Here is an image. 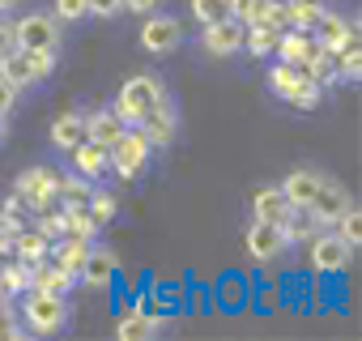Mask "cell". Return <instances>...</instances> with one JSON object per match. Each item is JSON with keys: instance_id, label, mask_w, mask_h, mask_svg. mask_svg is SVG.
<instances>
[{"instance_id": "cell-1", "label": "cell", "mask_w": 362, "mask_h": 341, "mask_svg": "<svg viewBox=\"0 0 362 341\" xmlns=\"http://www.w3.org/2000/svg\"><path fill=\"white\" fill-rule=\"evenodd\" d=\"M69 316H73V307L60 294H47V290L18 294V320L26 324L30 337H56V333H64L69 328Z\"/></svg>"}, {"instance_id": "cell-2", "label": "cell", "mask_w": 362, "mask_h": 341, "mask_svg": "<svg viewBox=\"0 0 362 341\" xmlns=\"http://www.w3.org/2000/svg\"><path fill=\"white\" fill-rule=\"evenodd\" d=\"M162 94H166V86H162L153 73H136V77H128V81L119 86V94L111 98V111L124 120V128H136Z\"/></svg>"}, {"instance_id": "cell-3", "label": "cell", "mask_w": 362, "mask_h": 341, "mask_svg": "<svg viewBox=\"0 0 362 341\" xmlns=\"http://www.w3.org/2000/svg\"><path fill=\"white\" fill-rule=\"evenodd\" d=\"M107 158H111V170H115L119 180L136 184L145 170H149V162H153V145L145 141L141 128H124V132L107 145Z\"/></svg>"}, {"instance_id": "cell-4", "label": "cell", "mask_w": 362, "mask_h": 341, "mask_svg": "<svg viewBox=\"0 0 362 341\" xmlns=\"http://www.w3.org/2000/svg\"><path fill=\"white\" fill-rule=\"evenodd\" d=\"M13 35H18V47H52V52L64 47V26L56 22L52 9H22L13 18Z\"/></svg>"}, {"instance_id": "cell-5", "label": "cell", "mask_w": 362, "mask_h": 341, "mask_svg": "<svg viewBox=\"0 0 362 341\" xmlns=\"http://www.w3.org/2000/svg\"><path fill=\"white\" fill-rule=\"evenodd\" d=\"M13 192L30 205V214H43V209H60V175L52 166H26Z\"/></svg>"}, {"instance_id": "cell-6", "label": "cell", "mask_w": 362, "mask_h": 341, "mask_svg": "<svg viewBox=\"0 0 362 341\" xmlns=\"http://www.w3.org/2000/svg\"><path fill=\"white\" fill-rule=\"evenodd\" d=\"M136 43H141V52H149V56H170L179 43H184V22H179L175 13L153 9V13H145V22H141V30H136Z\"/></svg>"}, {"instance_id": "cell-7", "label": "cell", "mask_w": 362, "mask_h": 341, "mask_svg": "<svg viewBox=\"0 0 362 341\" xmlns=\"http://www.w3.org/2000/svg\"><path fill=\"white\" fill-rule=\"evenodd\" d=\"M307 256H311V269L315 273H345L349 269V260H354V248L332 231V226H324V231H315L311 235V248H307Z\"/></svg>"}, {"instance_id": "cell-8", "label": "cell", "mask_w": 362, "mask_h": 341, "mask_svg": "<svg viewBox=\"0 0 362 341\" xmlns=\"http://www.w3.org/2000/svg\"><path fill=\"white\" fill-rule=\"evenodd\" d=\"M136 128L145 132V141H149L153 149H170V145L179 141V107H175V98H170V94H162Z\"/></svg>"}, {"instance_id": "cell-9", "label": "cell", "mask_w": 362, "mask_h": 341, "mask_svg": "<svg viewBox=\"0 0 362 341\" xmlns=\"http://www.w3.org/2000/svg\"><path fill=\"white\" fill-rule=\"evenodd\" d=\"M197 43H201L205 56H214V60H230V56L243 52V22H235V18L209 22V26H201Z\"/></svg>"}, {"instance_id": "cell-10", "label": "cell", "mask_w": 362, "mask_h": 341, "mask_svg": "<svg viewBox=\"0 0 362 341\" xmlns=\"http://www.w3.org/2000/svg\"><path fill=\"white\" fill-rule=\"evenodd\" d=\"M311 39L324 47V52H345L349 43H358V22L354 18H341V13H332V9H324L320 13V22H315V30H311Z\"/></svg>"}, {"instance_id": "cell-11", "label": "cell", "mask_w": 362, "mask_h": 341, "mask_svg": "<svg viewBox=\"0 0 362 341\" xmlns=\"http://www.w3.org/2000/svg\"><path fill=\"white\" fill-rule=\"evenodd\" d=\"M115 269H119V256H115L111 248L90 243V252H86V260H81V269H77V286H86V290H107L111 277H115Z\"/></svg>"}, {"instance_id": "cell-12", "label": "cell", "mask_w": 362, "mask_h": 341, "mask_svg": "<svg viewBox=\"0 0 362 341\" xmlns=\"http://www.w3.org/2000/svg\"><path fill=\"white\" fill-rule=\"evenodd\" d=\"M345 205H349L345 188H341V184H332V180H324V188L307 201V209H303V214H307V222H311L315 231H324V226H332V222L341 218V209H345Z\"/></svg>"}, {"instance_id": "cell-13", "label": "cell", "mask_w": 362, "mask_h": 341, "mask_svg": "<svg viewBox=\"0 0 362 341\" xmlns=\"http://www.w3.org/2000/svg\"><path fill=\"white\" fill-rule=\"evenodd\" d=\"M324 180H328V175H324V170H315V166H294L277 188H281V197H286L290 209H307V201L324 188Z\"/></svg>"}, {"instance_id": "cell-14", "label": "cell", "mask_w": 362, "mask_h": 341, "mask_svg": "<svg viewBox=\"0 0 362 341\" xmlns=\"http://www.w3.org/2000/svg\"><path fill=\"white\" fill-rule=\"evenodd\" d=\"M69 166L77 170V175H86V180H103L107 170H111V158H107V145H98V141H77L73 149H69Z\"/></svg>"}, {"instance_id": "cell-15", "label": "cell", "mask_w": 362, "mask_h": 341, "mask_svg": "<svg viewBox=\"0 0 362 341\" xmlns=\"http://www.w3.org/2000/svg\"><path fill=\"white\" fill-rule=\"evenodd\" d=\"M47 141H52V149H60V154H69L77 141H86V107L60 111V115L52 120V128H47Z\"/></svg>"}, {"instance_id": "cell-16", "label": "cell", "mask_w": 362, "mask_h": 341, "mask_svg": "<svg viewBox=\"0 0 362 341\" xmlns=\"http://www.w3.org/2000/svg\"><path fill=\"white\" fill-rule=\"evenodd\" d=\"M243 243H247V256H252V260H260V265H273V260L286 252V248H281V235H277V226H269V222H256V218H252V226H247Z\"/></svg>"}, {"instance_id": "cell-17", "label": "cell", "mask_w": 362, "mask_h": 341, "mask_svg": "<svg viewBox=\"0 0 362 341\" xmlns=\"http://www.w3.org/2000/svg\"><path fill=\"white\" fill-rule=\"evenodd\" d=\"M286 214H290V205H286V197H281L277 184H260V188L252 192V218H256V222L277 226V222H286Z\"/></svg>"}, {"instance_id": "cell-18", "label": "cell", "mask_w": 362, "mask_h": 341, "mask_svg": "<svg viewBox=\"0 0 362 341\" xmlns=\"http://www.w3.org/2000/svg\"><path fill=\"white\" fill-rule=\"evenodd\" d=\"M30 290H47V294L69 299L77 290V273L64 269V265H56V260H43V265H35V286Z\"/></svg>"}, {"instance_id": "cell-19", "label": "cell", "mask_w": 362, "mask_h": 341, "mask_svg": "<svg viewBox=\"0 0 362 341\" xmlns=\"http://www.w3.org/2000/svg\"><path fill=\"white\" fill-rule=\"evenodd\" d=\"M311 47H315V39H311V30H294V26H286V30L277 35V47H273V60H286V64H298V69H303V60L311 56Z\"/></svg>"}, {"instance_id": "cell-20", "label": "cell", "mask_w": 362, "mask_h": 341, "mask_svg": "<svg viewBox=\"0 0 362 341\" xmlns=\"http://www.w3.org/2000/svg\"><path fill=\"white\" fill-rule=\"evenodd\" d=\"M119 132H124V120H119L111 107H86V141L111 145Z\"/></svg>"}, {"instance_id": "cell-21", "label": "cell", "mask_w": 362, "mask_h": 341, "mask_svg": "<svg viewBox=\"0 0 362 341\" xmlns=\"http://www.w3.org/2000/svg\"><path fill=\"white\" fill-rule=\"evenodd\" d=\"M30 286H35V265H26V260H18V256H5V260H0V294L18 299V294H26Z\"/></svg>"}, {"instance_id": "cell-22", "label": "cell", "mask_w": 362, "mask_h": 341, "mask_svg": "<svg viewBox=\"0 0 362 341\" xmlns=\"http://www.w3.org/2000/svg\"><path fill=\"white\" fill-rule=\"evenodd\" d=\"M13 256L26 260V265H43V260L52 256V239H43L35 226H22V231L13 235Z\"/></svg>"}, {"instance_id": "cell-23", "label": "cell", "mask_w": 362, "mask_h": 341, "mask_svg": "<svg viewBox=\"0 0 362 341\" xmlns=\"http://www.w3.org/2000/svg\"><path fill=\"white\" fill-rule=\"evenodd\" d=\"M115 337H119V341H145V337H153V328H149V307H124L119 320H115Z\"/></svg>"}, {"instance_id": "cell-24", "label": "cell", "mask_w": 362, "mask_h": 341, "mask_svg": "<svg viewBox=\"0 0 362 341\" xmlns=\"http://www.w3.org/2000/svg\"><path fill=\"white\" fill-rule=\"evenodd\" d=\"M277 35H281V30H269V26H260V22H247V26H243V52L256 56V60H269L273 47H277Z\"/></svg>"}, {"instance_id": "cell-25", "label": "cell", "mask_w": 362, "mask_h": 341, "mask_svg": "<svg viewBox=\"0 0 362 341\" xmlns=\"http://www.w3.org/2000/svg\"><path fill=\"white\" fill-rule=\"evenodd\" d=\"M324 9H328L324 0H286V26H294V30H315V22H320Z\"/></svg>"}, {"instance_id": "cell-26", "label": "cell", "mask_w": 362, "mask_h": 341, "mask_svg": "<svg viewBox=\"0 0 362 341\" xmlns=\"http://www.w3.org/2000/svg\"><path fill=\"white\" fill-rule=\"evenodd\" d=\"M22 56H26V69H30L35 86L39 81H52L56 69H60V52H52V47H22Z\"/></svg>"}, {"instance_id": "cell-27", "label": "cell", "mask_w": 362, "mask_h": 341, "mask_svg": "<svg viewBox=\"0 0 362 341\" xmlns=\"http://www.w3.org/2000/svg\"><path fill=\"white\" fill-rule=\"evenodd\" d=\"M303 73H307L311 81H320L324 90H328V86H337V60H332V52H324V47L315 43V47H311V56L303 60Z\"/></svg>"}, {"instance_id": "cell-28", "label": "cell", "mask_w": 362, "mask_h": 341, "mask_svg": "<svg viewBox=\"0 0 362 341\" xmlns=\"http://www.w3.org/2000/svg\"><path fill=\"white\" fill-rule=\"evenodd\" d=\"M86 209H90V218L98 222V226H111L115 218H119V197L115 192H107V188H98L94 184V192L86 197Z\"/></svg>"}, {"instance_id": "cell-29", "label": "cell", "mask_w": 362, "mask_h": 341, "mask_svg": "<svg viewBox=\"0 0 362 341\" xmlns=\"http://www.w3.org/2000/svg\"><path fill=\"white\" fill-rule=\"evenodd\" d=\"M281 103H290L294 111H315V107L324 103V86H320V81H311V77L303 73V77H298V86H294Z\"/></svg>"}, {"instance_id": "cell-30", "label": "cell", "mask_w": 362, "mask_h": 341, "mask_svg": "<svg viewBox=\"0 0 362 341\" xmlns=\"http://www.w3.org/2000/svg\"><path fill=\"white\" fill-rule=\"evenodd\" d=\"M60 214H64V235H81V239H94L103 226L90 218V209L86 205H60Z\"/></svg>"}, {"instance_id": "cell-31", "label": "cell", "mask_w": 362, "mask_h": 341, "mask_svg": "<svg viewBox=\"0 0 362 341\" xmlns=\"http://www.w3.org/2000/svg\"><path fill=\"white\" fill-rule=\"evenodd\" d=\"M298 77H303V69H298V64L273 60V69H269V77H264V81H269V90H273L277 98H286V94H290V90L298 86Z\"/></svg>"}, {"instance_id": "cell-32", "label": "cell", "mask_w": 362, "mask_h": 341, "mask_svg": "<svg viewBox=\"0 0 362 341\" xmlns=\"http://www.w3.org/2000/svg\"><path fill=\"white\" fill-rule=\"evenodd\" d=\"M94 192V180L77 175V170H69V175H60V205H86V197Z\"/></svg>"}, {"instance_id": "cell-33", "label": "cell", "mask_w": 362, "mask_h": 341, "mask_svg": "<svg viewBox=\"0 0 362 341\" xmlns=\"http://www.w3.org/2000/svg\"><path fill=\"white\" fill-rule=\"evenodd\" d=\"M332 60H337V81H349V86L362 81V47H358V43H349V47L337 52Z\"/></svg>"}, {"instance_id": "cell-34", "label": "cell", "mask_w": 362, "mask_h": 341, "mask_svg": "<svg viewBox=\"0 0 362 341\" xmlns=\"http://www.w3.org/2000/svg\"><path fill=\"white\" fill-rule=\"evenodd\" d=\"M0 77H5V81H13L18 90L35 86V77H30V69H26V56H22V47H18V52H9L5 60H0Z\"/></svg>"}, {"instance_id": "cell-35", "label": "cell", "mask_w": 362, "mask_h": 341, "mask_svg": "<svg viewBox=\"0 0 362 341\" xmlns=\"http://www.w3.org/2000/svg\"><path fill=\"white\" fill-rule=\"evenodd\" d=\"M332 231H337L349 248H358V243H362V214H358V205H345L341 218L332 222Z\"/></svg>"}, {"instance_id": "cell-36", "label": "cell", "mask_w": 362, "mask_h": 341, "mask_svg": "<svg viewBox=\"0 0 362 341\" xmlns=\"http://www.w3.org/2000/svg\"><path fill=\"white\" fill-rule=\"evenodd\" d=\"M188 9H192L197 26H209V22L230 18V5H226V0H188Z\"/></svg>"}, {"instance_id": "cell-37", "label": "cell", "mask_w": 362, "mask_h": 341, "mask_svg": "<svg viewBox=\"0 0 362 341\" xmlns=\"http://www.w3.org/2000/svg\"><path fill=\"white\" fill-rule=\"evenodd\" d=\"M52 13L60 26H77L90 18V0H52Z\"/></svg>"}, {"instance_id": "cell-38", "label": "cell", "mask_w": 362, "mask_h": 341, "mask_svg": "<svg viewBox=\"0 0 362 341\" xmlns=\"http://www.w3.org/2000/svg\"><path fill=\"white\" fill-rule=\"evenodd\" d=\"M252 22H260L269 30H286V0H260Z\"/></svg>"}, {"instance_id": "cell-39", "label": "cell", "mask_w": 362, "mask_h": 341, "mask_svg": "<svg viewBox=\"0 0 362 341\" xmlns=\"http://www.w3.org/2000/svg\"><path fill=\"white\" fill-rule=\"evenodd\" d=\"M30 226H35L43 239H52V243H56V239L64 235V214H60V209H43V214H35V222H30Z\"/></svg>"}, {"instance_id": "cell-40", "label": "cell", "mask_w": 362, "mask_h": 341, "mask_svg": "<svg viewBox=\"0 0 362 341\" xmlns=\"http://www.w3.org/2000/svg\"><path fill=\"white\" fill-rule=\"evenodd\" d=\"M124 13V0H90V18L98 22H115Z\"/></svg>"}, {"instance_id": "cell-41", "label": "cell", "mask_w": 362, "mask_h": 341, "mask_svg": "<svg viewBox=\"0 0 362 341\" xmlns=\"http://www.w3.org/2000/svg\"><path fill=\"white\" fill-rule=\"evenodd\" d=\"M18 103H22V90H18L13 81L0 77V115H13V111H18Z\"/></svg>"}, {"instance_id": "cell-42", "label": "cell", "mask_w": 362, "mask_h": 341, "mask_svg": "<svg viewBox=\"0 0 362 341\" xmlns=\"http://www.w3.org/2000/svg\"><path fill=\"white\" fill-rule=\"evenodd\" d=\"M226 5H230V18L247 26V22L256 18V5H260V0H226Z\"/></svg>"}, {"instance_id": "cell-43", "label": "cell", "mask_w": 362, "mask_h": 341, "mask_svg": "<svg viewBox=\"0 0 362 341\" xmlns=\"http://www.w3.org/2000/svg\"><path fill=\"white\" fill-rule=\"evenodd\" d=\"M9 52H18V35H13V22L0 18V60H5Z\"/></svg>"}, {"instance_id": "cell-44", "label": "cell", "mask_w": 362, "mask_h": 341, "mask_svg": "<svg viewBox=\"0 0 362 341\" xmlns=\"http://www.w3.org/2000/svg\"><path fill=\"white\" fill-rule=\"evenodd\" d=\"M153 9H162V0H124V13H136V18H145Z\"/></svg>"}, {"instance_id": "cell-45", "label": "cell", "mask_w": 362, "mask_h": 341, "mask_svg": "<svg viewBox=\"0 0 362 341\" xmlns=\"http://www.w3.org/2000/svg\"><path fill=\"white\" fill-rule=\"evenodd\" d=\"M22 226H30L26 214H0V231H5V235H18Z\"/></svg>"}, {"instance_id": "cell-46", "label": "cell", "mask_w": 362, "mask_h": 341, "mask_svg": "<svg viewBox=\"0 0 362 341\" xmlns=\"http://www.w3.org/2000/svg\"><path fill=\"white\" fill-rule=\"evenodd\" d=\"M9 320H18V299H9V294H0V328H5Z\"/></svg>"}, {"instance_id": "cell-47", "label": "cell", "mask_w": 362, "mask_h": 341, "mask_svg": "<svg viewBox=\"0 0 362 341\" xmlns=\"http://www.w3.org/2000/svg\"><path fill=\"white\" fill-rule=\"evenodd\" d=\"M0 214H30V205H26L18 192H9V197H5V205H0Z\"/></svg>"}, {"instance_id": "cell-48", "label": "cell", "mask_w": 362, "mask_h": 341, "mask_svg": "<svg viewBox=\"0 0 362 341\" xmlns=\"http://www.w3.org/2000/svg\"><path fill=\"white\" fill-rule=\"evenodd\" d=\"M30 5V0H0V18H13V13H22Z\"/></svg>"}, {"instance_id": "cell-49", "label": "cell", "mask_w": 362, "mask_h": 341, "mask_svg": "<svg viewBox=\"0 0 362 341\" xmlns=\"http://www.w3.org/2000/svg\"><path fill=\"white\" fill-rule=\"evenodd\" d=\"M9 141V115H0V145Z\"/></svg>"}]
</instances>
